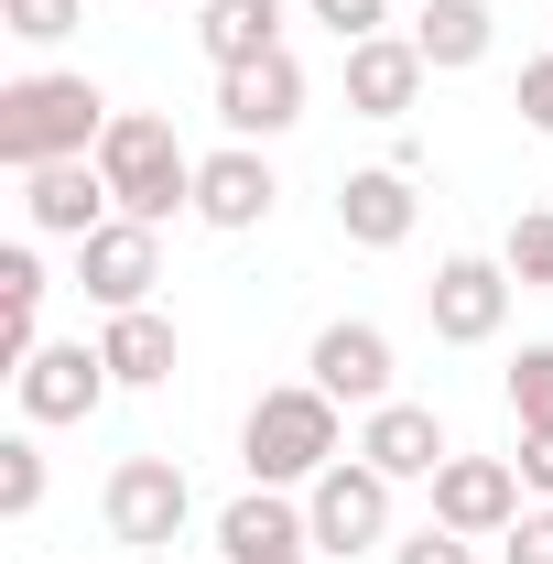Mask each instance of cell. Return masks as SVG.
<instances>
[{"instance_id": "6", "label": "cell", "mask_w": 553, "mask_h": 564, "mask_svg": "<svg viewBox=\"0 0 553 564\" xmlns=\"http://www.w3.org/2000/svg\"><path fill=\"white\" fill-rule=\"evenodd\" d=\"M152 282H163V228L109 217V228H87V239H76V293H87L98 315H131V304H152Z\"/></svg>"}, {"instance_id": "32", "label": "cell", "mask_w": 553, "mask_h": 564, "mask_svg": "<svg viewBox=\"0 0 553 564\" xmlns=\"http://www.w3.org/2000/svg\"><path fill=\"white\" fill-rule=\"evenodd\" d=\"M141 11H174V0H141Z\"/></svg>"}, {"instance_id": "14", "label": "cell", "mask_w": 553, "mask_h": 564, "mask_svg": "<svg viewBox=\"0 0 553 564\" xmlns=\"http://www.w3.org/2000/svg\"><path fill=\"white\" fill-rule=\"evenodd\" d=\"M423 44L413 33H369V44H347V109L358 120H413V98H423Z\"/></svg>"}, {"instance_id": "4", "label": "cell", "mask_w": 553, "mask_h": 564, "mask_svg": "<svg viewBox=\"0 0 553 564\" xmlns=\"http://www.w3.org/2000/svg\"><path fill=\"white\" fill-rule=\"evenodd\" d=\"M304 521H315V554H337V564L347 554H380V543H391V478L347 445L337 467L304 489Z\"/></svg>"}, {"instance_id": "17", "label": "cell", "mask_w": 553, "mask_h": 564, "mask_svg": "<svg viewBox=\"0 0 553 564\" xmlns=\"http://www.w3.org/2000/svg\"><path fill=\"white\" fill-rule=\"evenodd\" d=\"M217 554L228 564H272V554H315V521L293 489H239L217 510Z\"/></svg>"}, {"instance_id": "26", "label": "cell", "mask_w": 553, "mask_h": 564, "mask_svg": "<svg viewBox=\"0 0 553 564\" xmlns=\"http://www.w3.org/2000/svg\"><path fill=\"white\" fill-rule=\"evenodd\" d=\"M304 11L337 33V55H347V44H369V33H391V0H304Z\"/></svg>"}, {"instance_id": "7", "label": "cell", "mask_w": 553, "mask_h": 564, "mask_svg": "<svg viewBox=\"0 0 553 564\" xmlns=\"http://www.w3.org/2000/svg\"><path fill=\"white\" fill-rule=\"evenodd\" d=\"M423 315H434V337H445V348H488V337L510 326V261H488V250L434 261V282H423Z\"/></svg>"}, {"instance_id": "5", "label": "cell", "mask_w": 553, "mask_h": 564, "mask_svg": "<svg viewBox=\"0 0 553 564\" xmlns=\"http://www.w3.org/2000/svg\"><path fill=\"white\" fill-rule=\"evenodd\" d=\"M98 510H109V543L163 554V543L185 532L196 489H185V467H174V456H120V467H109V489H98Z\"/></svg>"}, {"instance_id": "28", "label": "cell", "mask_w": 553, "mask_h": 564, "mask_svg": "<svg viewBox=\"0 0 553 564\" xmlns=\"http://www.w3.org/2000/svg\"><path fill=\"white\" fill-rule=\"evenodd\" d=\"M499 564H553V499H532V510L499 532Z\"/></svg>"}, {"instance_id": "29", "label": "cell", "mask_w": 553, "mask_h": 564, "mask_svg": "<svg viewBox=\"0 0 553 564\" xmlns=\"http://www.w3.org/2000/svg\"><path fill=\"white\" fill-rule=\"evenodd\" d=\"M521 120L553 141V55H532V66H521Z\"/></svg>"}, {"instance_id": "25", "label": "cell", "mask_w": 553, "mask_h": 564, "mask_svg": "<svg viewBox=\"0 0 553 564\" xmlns=\"http://www.w3.org/2000/svg\"><path fill=\"white\" fill-rule=\"evenodd\" d=\"M0 510H11V521H33V510H44V445H33V434H11V445H0Z\"/></svg>"}, {"instance_id": "3", "label": "cell", "mask_w": 553, "mask_h": 564, "mask_svg": "<svg viewBox=\"0 0 553 564\" xmlns=\"http://www.w3.org/2000/svg\"><path fill=\"white\" fill-rule=\"evenodd\" d=\"M98 174H109L120 217H141V228H163L174 207H196V152L174 141L163 109H120V120L98 131Z\"/></svg>"}, {"instance_id": "10", "label": "cell", "mask_w": 553, "mask_h": 564, "mask_svg": "<svg viewBox=\"0 0 553 564\" xmlns=\"http://www.w3.org/2000/svg\"><path fill=\"white\" fill-rule=\"evenodd\" d=\"M304 380H315L326 402H358V413H380V402H391V337H380L369 315H337V326H315V348H304Z\"/></svg>"}, {"instance_id": "27", "label": "cell", "mask_w": 553, "mask_h": 564, "mask_svg": "<svg viewBox=\"0 0 553 564\" xmlns=\"http://www.w3.org/2000/svg\"><path fill=\"white\" fill-rule=\"evenodd\" d=\"M391 564H478V543H467V532H445V521H423V532L391 543Z\"/></svg>"}, {"instance_id": "9", "label": "cell", "mask_w": 553, "mask_h": 564, "mask_svg": "<svg viewBox=\"0 0 553 564\" xmlns=\"http://www.w3.org/2000/svg\"><path fill=\"white\" fill-rule=\"evenodd\" d=\"M423 489H434V521H445V532H467V543H499V532L521 521V499H532L510 456H445Z\"/></svg>"}, {"instance_id": "13", "label": "cell", "mask_w": 553, "mask_h": 564, "mask_svg": "<svg viewBox=\"0 0 553 564\" xmlns=\"http://www.w3.org/2000/svg\"><path fill=\"white\" fill-rule=\"evenodd\" d=\"M272 207H282V174L261 163V141H228V152L196 163V217H207V228L239 239V228H261Z\"/></svg>"}, {"instance_id": "24", "label": "cell", "mask_w": 553, "mask_h": 564, "mask_svg": "<svg viewBox=\"0 0 553 564\" xmlns=\"http://www.w3.org/2000/svg\"><path fill=\"white\" fill-rule=\"evenodd\" d=\"M510 423H521V434H553V348L510 358Z\"/></svg>"}, {"instance_id": "2", "label": "cell", "mask_w": 553, "mask_h": 564, "mask_svg": "<svg viewBox=\"0 0 553 564\" xmlns=\"http://www.w3.org/2000/svg\"><path fill=\"white\" fill-rule=\"evenodd\" d=\"M337 456H347V423H337V402H326L315 380L261 391L250 423H239V467H250V489H315Z\"/></svg>"}, {"instance_id": "11", "label": "cell", "mask_w": 553, "mask_h": 564, "mask_svg": "<svg viewBox=\"0 0 553 564\" xmlns=\"http://www.w3.org/2000/svg\"><path fill=\"white\" fill-rule=\"evenodd\" d=\"M217 120H228V141H282L293 120H304V66H293V55L228 66L217 76Z\"/></svg>"}, {"instance_id": "1", "label": "cell", "mask_w": 553, "mask_h": 564, "mask_svg": "<svg viewBox=\"0 0 553 564\" xmlns=\"http://www.w3.org/2000/svg\"><path fill=\"white\" fill-rule=\"evenodd\" d=\"M109 120H120V109H109V98H98L87 76L33 66V76H11V87H0V163H11V174H44V163H87Z\"/></svg>"}, {"instance_id": "30", "label": "cell", "mask_w": 553, "mask_h": 564, "mask_svg": "<svg viewBox=\"0 0 553 564\" xmlns=\"http://www.w3.org/2000/svg\"><path fill=\"white\" fill-rule=\"evenodd\" d=\"M510 467H521V489H532V499H553V434H521Z\"/></svg>"}, {"instance_id": "12", "label": "cell", "mask_w": 553, "mask_h": 564, "mask_svg": "<svg viewBox=\"0 0 553 564\" xmlns=\"http://www.w3.org/2000/svg\"><path fill=\"white\" fill-rule=\"evenodd\" d=\"M22 217H33V239H87V228L120 217V196H109V174H98V152H87V163L22 174Z\"/></svg>"}, {"instance_id": "23", "label": "cell", "mask_w": 553, "mask_h": 564, "mask_svg": "<svg viewBox=\"0 0 553 564\" xmlns=\"http://www.w3.org/2000/svg\"><path fill=\"white\" fill-rule=\"evenodd\" d=\"M76 11H87V0H0V33L33 44V55H55V44L76 33Z\"/></svg>"}, {"instance_id": "16", "label": "cell", "mask_w": 553, "mask_h": 564, "mask_svg": "<svg viewBox=\"0 0 553 564\" xmlns=\"http://www.w3.org/2000/svg\"><path fill=\"white\" fill-rule=\"evenodd\" d=\"M413 217H423L413 163H369V174H347V185H337V228H347V250H402V239H413Z\"/></svg>"}, {"instance_id": "15", "label": "cell", "mask_w": 553, "mask_h": 564, "mask_svg": "<svg viewBox=\"0 0 553 564\" xmlns=\"http://www.w3.org/2000/svg\"><path fill=\"white\" fill-rule=\"evenodd\" d=\"M358 456H369V467H380L391 489H413V478H434V467H445L456 445H445V423H434V402H402V391H391L380 413L358 423Z\"/></svg>"}, {"instance_id": "19", "label": "cell", "mask_w": 553, "mask_h": 564, "mask_svg": "<svg viewBox=\"0 0 553 564\" xmlns=\"http://www.w3.org/2000/svg\"><path fill=\"white\" fill-rule=\"evenodd\" d=\"M98 358H109L120 391H163V380H174V315H163V304L109 315V326H98Z\"/></svg>"}, {"instance_id": "22", "label": "cell", "mask_w": 553, "mask_h": 564, "mask_svg": "<svg viewBox=\"0 0 553 564\" xmlns=\"http://www.w3.org/2000/svg\"><path fill=\"white\" fill-rule=\"evenodd\" d=\"M499 261H510V282H521V293H553V207L510 217V239H499Z\"/></svg>"}, {"instance_id": "21", "label": "cell", "mask_w": 553, "mask_h": 564, "mask_svg": "<svg viewBox=\"0 0 553 564\" xmlns=\"http://www.w3.org/2000/svg\"><path fill=\"white\" fill-rule=\"evenodd\" d=\"M44 293H55V282L33 261V239H11V250H0V358H11V369L44 348Z\"/></svg>"}, {"instance_id": "20", "label": "cell", "mask_w": 553, "mask_h": 564, "mask_svg": "<svg viewBox=\"0 0 553 564\" xmlns=\"http://www.w3.org/2000/svg\"><path fill=\"white\" fill-rule=\"evenodd\" d=\"M413 44H423V66H434V76H467V66H488L499 22H488V0H423V11H413Z\"/></svg>"}, {"instance_id": "8", "label": "cell", "mask_w": 553, "mask_h": 564, "mask_svg": "<svg viewBox=\"0 0 553 564\" xmlns=\"http://www.w3.org/2000/svg\"><path fill=\"white\" fill-rule=\"evenodd\" d=\"M11 391H22V423H87L120 380H109V358L87 348V337H44V348L11 369Z\"/></svg>"}, {"instance_id": "18", "label": "cell", "mask_w": 553, "mask_h": 564, "mask_svg": "<svg viewBox=\"0 0 553 564\" xmlns=\"http://www.w3.org/2000/svg\"><path fill=\"white\" fill-rule=\"evenodd\" d=\"M196 44H207V66H261V55H293L282 44V0H196Z\"/></svg>"}, {"instance_id": "31", "label": "cell", "mask_w": 553, "mask_h": 564, "mask_svg": "<svg viewBox=\"0 0 553 564\" xmlns=\"http://www.w3.org/2000/svg\"><path fill=\"white\" fill-rule=\"evenodd\" d=\"M272 564H315V554H272Z\"/></svg>"}]
</instances>
